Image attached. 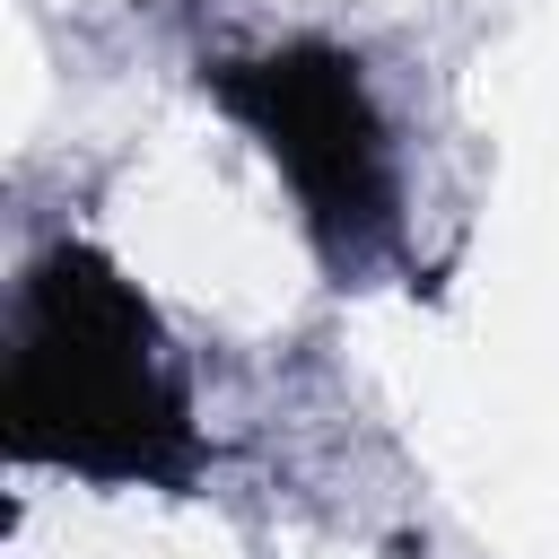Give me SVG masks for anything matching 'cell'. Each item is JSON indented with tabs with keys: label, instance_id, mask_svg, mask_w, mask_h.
I'll return each mask as SVG.
<instances>
[{
	"label": "cell",
	"instance_id": "cell-1",
	"mask_svg": "<svg viewBox=\"0 0 559 559\" xmlns=\"http://www.w3.org/2000/svg\"><path fill=\"white\" fill-rule=\"evenodd\" d=\"M271 148L297 166V183L323 201V218H376V122L358 114V79L341 61H271Z\"/></svg>",
	"mask_w": 559,
	"mask_h": 559
}]
</instances>
